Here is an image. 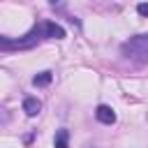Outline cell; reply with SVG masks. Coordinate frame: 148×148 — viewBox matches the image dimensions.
<instances>
[{"label": "cell", "mask_w": 148, "mask_h": 148, "mask_svg": "<svg viewBox=\"0 0 148 148\" xmlns=\"http://www.w3.org/2000/svg\"><path fill=\"white\" fill-rule=\"evenodd\" d=\"M136 12H139V16L148 18V2H139V5H136Z\"/></svg>", "instance_id": "obj_8"}, {"label": "cell", "mask_w": 148, "mask_h": 148, "mask_svg": "<svg viewBox=\"0 0 148 148\" xmlns=\"http://www.w3.org/2000/svg\"><path fill=\"white\" fill-rule=\"evenodd\" d=\"M23 111H25V116L35 118V116L42 111V102H39L37 97H25V99H23Z\"/></svg>", "instance_id": "obj_5"}, {"label": "cell", "mask_w": 148, "mask_h": 148, "mask_svg": "<svg viewBox=\"0 0 148 148\" xmlns=\"http://www.w3.org/2000/svg\"><path fill=\"white\" fill-rule=\"evenodd\" d=\"M120 53H123L125 58H130V60L146 62V60H148V32L134 35V37H130L127 42H123Z\"/></svg>", "instance_id": "obj_1"}, {"label": "cell", "mask_w": 148, "mask_h": 148, "mask_svg": "<svg viewBox=\"0 0 148 148\" xmlns=\"http://www.w3.org/2000/svg\"><path fill=\"white\" fill-rule=\"evenodd\" d=\"M95 118H97L102 125H113V123H116V113H113V109L106 106V104H99V106L95 109Z\"/></svg>", "instance_id": "obj_4"}, {"label": "cell", "mask_w": 148, "mask_h": 148, "mask_svg": "<svg viewBox=\"0 0 148 148\" xmlns=\"http://www.w3.org/2000/svg\"><path fill=\"white\" fill-rule=\"evenodd\" d=\"M42 37V23L39 25H35L28 35H23V37H2L0 35V51H21V49H32L35 44H37V39Z\"/></svg>", "instance_id": "obj_2"}, {"label": "cell", "mask_w": 148, "mask_h": 148, "mask_svg": "<svg viewBox=\"0 0 148 148\" xmlns=\"http://www.w3.org/2000/svg\"><path fill=\"white\" fill-rule=\"evenodd\" d=\"M49 5H51V7H62L65 0H49Z\"/></svg>", "instance_id": "obj_9"}, {"label": "cell", "mask_w": 148, "mask_h": 148, "mask_svg": "<svg viewBox=\"0 0 148 148\" xmlns=\"http://www.w3.org/2000/svg\"><path fill=\"white\" fill-rule=\"evenodd\" d=\"M42 35L49 37V39H65V28L58 25V23L46 21V23H42Z\"/></svg>", "instance_id": "obj_3"}, {"label": "cell", "mask_w": 148, "mask_h": 148, "mask_svg": "<svg viewBox=\"0 0 148 148\" xmlns=\"http://www.w3.org/2000/svg\"><path fill=\"white\" fill-rule=\"evenodd\" d=\"M51 79H53V72H39L35 79H32V86H37V88H42V86H49L51 83Z\"/></svg>", "instance_id": "obj_7"}, {"label": "cell", "mask_w": 148, "mask_h": 148, "mask_svg": "<svg viewBox=\"0 0 148 148\" xmlns=\"http://www.w3.org/2000/svg\"><path fill=\"white\" fill-rule=\"evenodd\" d=\"M53 146L56 148H69V132L67 130H58L56 139H53Z\"/></svg>", "instance_id": "obj_6"}]
</instances>
